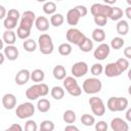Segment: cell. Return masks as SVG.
<instances>
[{
    "label": "cell",
    "instance_id": "22",
    "mask_svg": "<svg viewBox=\"0 0 131 131\" xmlns=\"http://www.w3.org/2000/svg\"><path fill=\"white\" fill-rule=\"evenodd\" d=\"M3 42H5L7 45H13L15 43L16 40V35L13 31H5L3 33V37H2Z\"/></svg>",
    "mask_w": 131,
    "mask_h": 131
},
{
    "label": "cell",
    "instance_id": "26",
    "mask_svg": "<svg viewBox=\"0 0 131 131\" xmlns=\"http://www.w3.org/2000/svg\"><path fill=\"white\" fill-rule=\"evenodd\" d=\"M50 94H51L52 98H54L56 100H59V99L63 98V96H64V90L60 86H54V87L51 88Z\"/></svg>",
    "mask_w": 131,
    "mask_h": 131
},
{
    "label": "cell",
    "instance_id": "20",
    "mask_svg": "<svg viewBox=\"0 0 131 131\" xmlns=\"http://www.w3.org/2000/svg\"><path fill=\"white\" fill-rule=\"evenodd\" d=\"M52 74H53V77L56 80H63L67 77V71H66L64 67L61 66V64L55 66L52 70Z\"/></svg>",
    "mask_w": 131,
    "mask_h": 131
},
{
    "label": "cell",
    "instance_id": "12",
    "mask_svg": "<svg viewBox=\"0 0 131 131\" xmlns=\"http://www.w3.org/2000/svg\"><path fill=\"white\" fill-rule=\"evenodd\" d=\"M110 51V45L106 43H101L96 47V49L93 52V55L97 60H104L108 56Z\"/></svg>",
    "mask_w": 131,
    "mask_h": 131
},
{
    "label": "cell",
    "instance_id": "34",
    "mask_svg": "<svg viewBox=\"0 0 131 131\" xmlns=\"http://www.w3.org/2000/svg\"><path fill=\"white\" fill-rule=\"evenodd\" d=\"M116 64H117V67H118V69H119V71H120L121 74H123V73H124L125 71H127L128 68H129V61H128V59H126L125 57H121V58L117 59Z\"/></svg>",
    "mask_w": 131,
    "mask_h": 131
},
{
    "label": "cell",
    "instance_id": "45",
    "mask_svg": "<svg viewBox=\"0 0 131 131\" xmlns=\"http://www.w3.org/2000/svg\"><path fill=\"white\" fill-rule=\"evenodd\" d=\"M75 8L78 10V12L80 13L81 17H84L87 14V12H88L86 6H84V5H77V6H75Z\"/></svg>",
    "mask_w": 131,
    "mask_h": 131
},
{
    "label": "cell",
    "instance_id": "52",
    "mask_svg": "<svg viewBox=\"0 0 131 131\" xmlns=\"http://www.w3.org/2000/svg\"><path fill=\"white\" fill-rule=\"evenodd\" d=\"M4 60H5V56H4L3 53L0 52V64H2V63L4 62Z\"/></svg>",
    "mask_w": 131,
    "mask_h": 131
},
{
    "label": "cell",
    "instance_id": "10",
    "mask_svg": "<svg viewBox=\"0 0 131 131\" xmlns=\"http://www.w3.org/2000/svg\"><path fill=\"white\" fill-rule=\"evenodd\" d=\"M35 19H36L35 13L31 10H27L20 16L19 27H21V28H24L28 31H31V29L33 27V24L35 23Z\"/></svg>",
    "mask_w": 131,
    "mask_h": 131
},
{
    "label": "cell",
    "instance_id": "30",
    "mask_svg": "<svg viewBox=\"0 0 131 131\" xmlns=\"http://www.w3.org/2000/svg\"><path fill=\"white\" fill-rule=\"evenodd\" d=\"M62 120L66 123H68L69 125L75 123V121H76V113L74 111H72V110L66 111L63 113V115H62Z\"/></svg>",
    "mask_w": 131,
    "mask_h": 131
},
{
    "label": "cell",
    "instance_id": "15",
    "mask_svg": "<svg viewBox=\"0 0 131 131\" xmlns=\"http://www.w3.org/2000/svg\"><path fill=\"white\" fill-rule=\"evenodd\" d=\"M2 104L5 110H12L16 105V97L12 93H6L2 97Z\"/></svg>",
    "mask_w": 131,
    "mask_h": 131
},
{
    "label": "cell",
    "instance_id": "3",
    "mask_svg": "<svg viewBox=\"0 0 131 131\" xmlns=\"http://www.w3.org/2000/svg\"><path fill=\"white\" fill-rule=\"evenodd\" d=\"M128 99L126 97H110L106 106L111 112H123L128 107Z\"/></svg>",
    "mask_w": 131,
    "mask_h": 131
},
{
    "label": "cell",
    "instance_id": "44",
    "mask_svg": "<svg viewBox=\"0 0 131 131\" xmlns=\"http://www.w3.org/2000/svg\"><path fill=\"white\" fill-rule=\"evenodd\" d=\"M107 124L104 121H99L95 124V131H107Z\"/></svg>",
    "mask_w": 131,
    "mask_h": 131
},
{
    "label": "cell",
    "instance_id": "18",
    "mask_svg": "<svg viewBox=\"0 0 131 131\" xmlns=\"http://www.w3.org/2000/svg\"><path fill=\"white\" fill-rule=\"evenodd\" d=\"M4 56L8 60H15L18 57V49L14 45H7L4 48Z\"/></svg>",
    "mask_w": 131,
    "mask_h": 131
},
{
    "label": "cell",
    "instance_id": "48",
    "mask_svg": "<svg viewBox=\"0 0 131 131\" xmlns=\"http://www.w3.org/2000/svg\"><path fill=\"white\" fill-rule=\"evenodd\" d=\"M6 14H7V12H6L5 7L3 5H0V19L5 18L6 17Z\"/></svg>",
    "mask_w": 131,
    "mask_h": 131
},
{
    "label": "cell",
    "instance_id": "23",
    "mask_svg": "<svg viewBox=\"0 0 131 131\" xmlns=\"http://www.w3.org/2000/svg\"><path fill=\"white\" fill-rule=\"evenodd\" d=\"M50 105H51L50 101L46 98H40L37 102V108L41 113H47L50 110Z\"/></svg>",
    "mask_w": 131,
    "mask_h": 131
},
{
    "label": "cell",
    "instance_id": "42",
    "mask_svg": "<svg viewBox=\"0 0 131 131\" xmlns=\"http://www.w3.org/2000/svg\"><path fill=\"white\" fill-rule=\"evenodd\" d=\"M94 23L98 27H104L107 23V17H105L103 15H96V16H94Z\"/></svg>",
    "mask_w": 131,
    "mask_h": 131
},
{
    "label": "cell",
    "instance_id": "40",
    "mask_svg": "<svg viewBox=\"0 0 131 131\" xmlns=\"http://www.w3.org/2000/svg\"><path fill=\"white\" fill-rule=\"evenodd\" d=\"M90 72L93 76H99L103 72V67L101 63H93L90 68Z\"/></svg>",
    "mask_w": 131,
    "mask_h": 131
},
{
    "label": "cell",
    "instance_id": "19",
    "mask_svg": "<svg viewBox=\"0 0 131 131\" xmlns=\"http://www.w3.org/2000/svg\"><path fill=\"white\" fill-rule=\"evenodd\" d=\"M35 26L36 29L40 32H46L49 29V20L45 16H38L35 19Z\"/></svg>",
    "mask_w": 131,
    "mask_h": 131
},
{
    "label": "cell",
    "instance_id": "50",
    "mask_svg": "<svg viewBox=\"0 0 131 131\" xmlns=\"http://www.w3.org/2000/svg\"><path fill=\"white\" fill-rule=\"evenodd\" d=\"M125 13H126V16H127V18L131 19V7H130V6L126 8V11H125Z\"/></svg>",
    "mask_w": 131,
    "mask_h": 131
},
{
    "label": "cell",
    "instance_id": "11",
    "mask_svg": "<svg viewBox=\"0 0 131 131\" xmlns=\"http://www.w3.org/2000/svg\"><path fill=\"white\" fill-rule=\"evenodd\" d=\"M71 72L75 78H81L88 73V64L85 61H78L73 64Z\"/></svg>",
    "mask_w": 131,
    "mask_h": 131
},
{
    "label": "cell",
    "instance_id": "49",
    "mask_svg": "<svg viewBox=\"0 0 131 131\" xmlns=\"http://www.w3.org/2000/svg\"><path fill=\"white\" fill-rule=\"evenodd\" d=\"M64 131H79V129L76 126H74L73 124H70L64 128Z\"/></svg>",
    "mask_w": 131,
    "mask_h": 131
},
{
    "label": "cell",
    "instance_id": "36",
    "mask_svg": "<svg viewBox=\"0 0 131 131\" xmlns=\"http://www.w3.org/2000/svg\"><path fill=\"white\" fill-rule=\"evenodd\" d=\"M3 25H4V28L7 30V31H12L13 29L16 28V25H17V20L15 19H12L10 17H5L4 18V21H3Z\"/></svg>",
    "mask_w": 131,
    "mask_h": 131
},
{
    "label": "cell",
    "instance_id": "43",
    "mask_svg": "<svg viewBox=\"0 0 131 131\" xmlns=\"http://www.w3.org/2000/svg\"><path fill=\"white\" fill-rule=\"evenodd\" d=\"M6 16H7V17H10V18H12V19L18 20V18L20 17V14H19L18 10H16V9L12 8V9H9V10H8V12H7V15H6Z\"/></svg>",
    "mask_w": 131,
    "mask_h": 131
},
{
    "label": "cell",
    "instance_id": "27",
    "mask_svg": "<svg viewBox=\"0 0 131 131\" xmlns=\"http://www.w3.org/2000/svg\"><path fill=\"white\" fill-rule=\"evenodd\" d=\"M64 21V17L61 13H54L50 16V25L53 27H60Z\"/></svg>",
    "mask_w": 131,
    "mask_h": 131
},
{
    "label": "cell",
    "instance_id": "28",
    "mask_svg": "<svg viewBox=\"0 0 131 131\" xmlns=\"http://www.w3.org/2000/svg\"><path fill=\"white\" fill-rule=\"evenodd\" d=\"M92 39L96 42H102L105 39V32L100 29V28H96L93 30L92 32Z\"/></svg>",
    "mask_w": 131,
    "mask_h": 131
},
{
    "label": "cell",
    "instance_id": "6",
    "mask_svg": "<svg viewBox=\"0 0 131 131\" xmlns=\"http://www.w3.org/2000/svg\"><path fill=\"white\" fill-rule=\"evenodd\" d=\"M35 114V106L32 102H24L20 103L16 110H15V115L19 119H28L32 117Z\"/></svg>",
    "mask_w": 131,
    "mask_h": 131
},
{
    "label": "cell",
    "instance_id": "46",
    "mask_svg": "<svg viewBox=\"0 0 131 131\" xmlns=\"http://www.w3.org/2000/svg\"><path fill=\"white\" fill-rule=\"evenodd\" d=\"M3 131H24V130H23V128H21V126H20L19 124L14 123V124H12L8 129H5V130H3Z\"/></svg>",
    "mask_w": 131,
    "mask_h": 131
},
{
    "label": "cell",
    "instance_id": "21",
    "mask_svg": "<svg viewBox=\"0 0 131 131\" xmlns=\"http://www.w3.org/2000/svg\"><path fill=\"white\" fill-rule=\"evenodd\" d=\"M116 30L117 33L121 36H125L128 34L129 32V24L127 23V20L125 19H120L116 26Z\"/></svg>",
    "mask_w": 131,
    "mask_h": 131
},
{
    "label": "cell",
    "instance_id": "2",
    "mask_svg": "<svg viewBox=\"0 0 131 131\" xmlns=\"http://www.w3.org/2000/svg\"><path fill=\"white\" fill-rule=\"evenodd\" d=\"M38 45H39V50L42 54L48 55L53 52L54 46L52 42V38L48 34H41L38 38Z\"/></svg>",
    "mask_w": 131,
    "mask_h": 131
},
{
    "label": "cell",
    "instance_id": "16",
    "mask_svg": "<svg viewBox=\"0 0 131 131\" xmlns=\"http://www.w3.org/2000/svg\"><path fill=\"white\" fill-rule=\"evenodd\" d=\"M80 18H81V15H80V13L78 12V10L75 7L70 9L68 11V13H67V21L72 27H75L76 25H78Z\"/></svg>",
    "mask_w": 131,
    "mask_h": 131
},
{
    "label": "cell",
    "instance_id": "8",
    "mask_svg": "<svg viewBox=\"0 0 131 131\" xmlns=\"http://www.w3.org/2000/svg\"><path fill=\"white\" fill-rule=\"evenodd\" d=\"M89 104L91 107L92 113L97 116V117H101L104 115L105 113V105L102 101L101 98L97 97V96H93L89 99Z\"/></svg>",
    "mask_w": 131,
    "mask_h": 131
},
{
    "label": "cell",
    "instance_id": "24",
    "mask_svg": "<svg viewBox=\"0 0 131 131\" xmlns=\"http://www.w3.org/2000/svg\"><path fill=\"white\" fill-rule=\"evenodd\" d=\"M79 48L81 51L83 52H90L93 49V41L90 38L85 37V39L81 42V44L79 45Z\"/></svg>",
    "mask_w": 131,
    "mask_h": 131
},
{
    "label": "cell",
    "instance_id": "53",
    "mask_svg": "<svg viewBox=\"0 0 131 131\" xmlns=\"http://www.w3.org/2000/svg\"><path fill=\"white\" fill-rule=\"evenodd\" d=\"M3 48V40L0 38V50Z\"/></svg>",
    "mask_w": 131,
    "mask_h": 131
},
{
    "label": "cell",
    "instance_id": "55",
    "mask_svg": "<svg viewBox=\"0 0 131 131\" xmlns=\"http://www.w3.org/2000/svg\"><path fill=\"white\" fill-rule=\"evenodd\" d=\"M79 131H80V130H79Z\"/></svg>",
    "mask_w": 131,
    "mask_h": 131
},
{
    "label": "cell",
    "instance_id": "54",
    "mask_svg": "<svg viewBox=\"0 0 131 131\" xmlns=\"http://www.w3.org/2000/svg\"><path fill=\"white\" fill-rule=\"evenodd\" d=\"M39 131H43V130H41V129H40V130H39Z\"/></svg>",
    "mask_w": 131,
    "mask_h": 131
},
{
    "label": "cell",
    "instance_id": "33",
    "mask_svg": "<svg viewBox=\"0 0 131 131\" xmlns=\"http://www.w3.org/2000/svg\"><path fill=\"white\" fill-rule=\"evenodd\" d=\"M123 16V10L120 8V7H113L112 6V11H111V14H110V18L112 20H120Z\"/></svg>",
    "mask_w": 131,
    "mask_h": 131
},
{
    "label": "cell",
    "instance_id": "5",
    "mask_svg": "<svg viewBox=\"0 0 131 131\" xmlns=\"http://www.w3.org/2000/svg\"><path fill=\"white\" fill-rule=\"evenodd\" d=\"M63 87L72 96H79L82 93V89L74 77H66L63 79Z\"/></svg>",
    "mask_w": 131,
    "mask_h": 131
},
{
    "label": "cell",
    "instance_id": "47",
    "mask_svg": "<svg viewBox=\"0 0 131 131\" xmlns=\"http://www.w3.org/2000/svg\"><path fill=\"white\" fill-rule=\"evenodd\" d=\"M124 55H125V58L126 59L131 58V46H127L124 49Z\"/></svg>",
    "mask_w": 131,
    "mask_h": 131
},
{
    "label": "cell",
    "instance_id": "25",
    "mask_svg": "<svg viewBox=\"0 0 131 131\" xmlns=\"http://www.w3.org/2000/svg\"><path fill=\"white\" fill-rule=\"evenodd\" d=\"M30 78H31L34 82H36V83L38 84V83H41V82L44 80L45 74H44V72H43L41 69H36V70H34V71L31 73Z\"/></svg>",
    "mask_w": 131,
    "mask_h": 131
},
{
    "label": "cell",
    "instance_id": "13",
    "mask_svg": "<svg viewBox=\"0 0 131 131\" xmlns=\"http://www.w3.org/2000/svg\"><path fill=\"white\" fill-rule=\"evenodd\" d=\"M111 128L113 131H129V124L122 118H115L111 121Z\"/></svg>",
    "mask_w": 131,
    "mask_h": 131
},
{
    "label": "cell",
    "instance_id": "39",
    "mask_svg": "<svg viewBox=\"0 0 131 131\" xmlns=\"http://www.w3.org/2000/svg\"><path fill=\"white\" fill-rule=\"evenodd\" d=\"M16 35L19 39H23V40H27L29 39L30 35H31V31H28L21 27H17V30H16Z\"/></svg>",
    "mask_w": 131,
    "mask_h": 131
},
{
    "label": "cell",
    "instance_id": "1",
    "mask_svg": "<svg viewBox=\"0 0 131 131\" xmlns=\"http://www.w3.org/2000/svg\"><path fill=\"white\" fill-rule=\"evenodd\" d=\"M49 93V88L45 83H38L30 86L26 90V96L30 100H36L39 97L46 96Z\"/></svg>",
    "mask_w": 131,
    "mask_h": 131
},
{
    "label": "cell",
    "instance_id": "31",
    "mask_svg": "<svg viewBox=\"0 0 131 131\" xmlns=\"http://www.w3.org/2000/svg\"><path fill=\"white\" fill-rule=\"evenodd\" d=\"M23 47L28 52H34L36 50V48H37V43L33 39H27V40L24 41Z\"/></svg>",
    "mask_w": 131,
    "mask_h": 131
},
{
    "label": "cell",
    "instance_id": "37",
    "mask_svg": "<svg viewBox=\"0 0 131 131\" xmlns=\"http://www.w3.org/2000/svg\"><path fill=\"white\" fill-rule=\"evenodd\" d=\"M124 43H125V41H124L123 38H121V37H115L111 41V47L113 49L118 50V49H120V48H122L124 46Z\"/></svg>",
    "mask_w": 131,
    "mask_h": 131
},
{
    "label": "cell",
    "instance_id": "32",
    "mask_svg": "<svg viewBox=\"0 0 131 131\" xmlns=\"http://www.w3.org/2000/svg\"><path fill=\"white\" fill-rule=\"evenodd\" d=\"M58 53L62 56H68L72 53V45L70 43H61L58 46Z\"/></svg>",
    "mask_w": 131,
    "mask_h": 131
},
{
    "label": "cell",
    "instance_id": "7",
    "mask_svg": "<svg viewBox=\"0 0 131 131\" xmlns=\"http://www.w3.org/2000/svg\"><path fill=\"white\" fill-rule=\"evenodd\" d=\"M85 37L86 36L84 35V33H82L79 29H76V28H71L66 33L67 40L71 44H74V45H77V46H79L81 44V42L85 39Z\"/></svg>",
    "mask_w": 131,
    "mask_h": 131
},
{
    "label": "cell",
    "instance_id": "14",
    "mask_svg": "<svg viewBox=\"0 0 131 131\" xmlns=\"http://www.w3.org/2000/svg\"><path fill=\"white\" fill-rule=\"evenodd\" d=\"M30 76H31V73L29 72V70H27V69H21V70H19V71L16 73L15 78H14V81H15V83H16L17 85L23 86V85H25V84H27V83L29 82V80L31 79Z\"/></svg>",
    "mask_w": 131,
    "mask_h": 131
},
{
    "label": "cell",
    "instance_id": "51",
    "mask_svg": "<svg viewBox=\"0 0 131 131\" xmlns=\"http://www.w3.org/2000/svg\"><path fill=\"white\" fill-rule=\"evenodd\" d=\"M130 114H131V108H128V110H127V113H126V119H127V122H130V121H131Z\"/></svg>",
    "mask_w": 131,
    "mask_h": 131
},
{
    "label": "cell",
    "instance_id": "38",
    "mask_svg": "<svg viewBox=\"0 0 131 131\" xmlns=\"http://www.w3.org/2000/svg\"><path fill=\"white\" fill-rule=\"evenodd\" d=\"M54 127V123L50 120H44L40 124V129L43 131H53Z\"/></svg>",
    "mask_w": 131,
    "mask_h": 131
},
{
    "label": "cell",
    "instance_id": "9",
    "mask_svg": "<svg viewBox=\"0 0 131 131\" xmlns=\"http://www.w3.org/2000/svg\"><path fill=\"white\" fill-rule=\"evenodd\" d=\"M111 11H112V6L106 5V4H101V3H94L90 8V12L93 16L103 15L108 18Z\"/></svg>",
    "mask_w": 131,
    "mask_h": 131
},
{
    "label": "cell",
    "instance_id": "35",
    "mask_svg": "<svg viewBox=\"0 0 131 131\" xmlns=\"http://www.w3.org/2000/svg\"><path fill=\"white\" fill-rule=\"evenodd\" d=\"M81 123H82L84 126L90 127V126L94 125V123H95V118H94L92 115L84 114V115H82V117H81Z\"/></svg>",
    "mask_w": 131,
    "mask_h": 131
},
{
    "label": "cell",
    "instance_id": "4",
    "mask_svg": "<svg viewBox=\"0 0 131 131\" xmlns=\"http://www.w3.org/2000/svg\"><path fill=\"white\" fill-rule=\"evenodd\" d=\"M82 88L86 94H95L101 90L102 83L97 78H88L83 82Z\"/></svg>",
    "mask_w": 131,
    "mask_h": 131
},
{
    "label": "cell",
    "instance_id": "41",
    "mask_svg": "<svg viewBox=\"0 0 131 131\" xmlns=\"http://www.w3.org/2000/svg\"><path fill=\"white\" fill-rule=\"evenodd\" d=\"M37 123L34 120H28L25 124V131H37Z\"/></svg>",
    "mask_w": 131,
    "mask_h": 131
},
{
    "label": "cell",
    "instance_id": "29",
    "mask_svg": "<svg viewBox=\"0 0 131 131\" xmlns=\"http://www.w3.org/2000/svg\"><path fill=\"white\" fill-rule=\"evenodd\" d=\"M42 8H43L44 13L52 15L56 11V4L54 2H52V1H47V2H45L43 4V7Z\"/></svg>",
    "mask_w": 131,
    "mask_h": 131
},
{
    "label": "cell",
    "instance_id": "17",
    "mask_svg": "<svg viewBox=\"0 0 131 131\" xmlns=\"http://www.w3.org/2000/svg\"><path fill=\"white\" fill-rule=\"evenodd\" d=\"M104 71V75L108 78H114V77H118L121 75L116 62H110L105 66V68L103 69Z\"/></svg>",
    "mask_w": 131,
    "mask_h": 131
}]
</instances>
